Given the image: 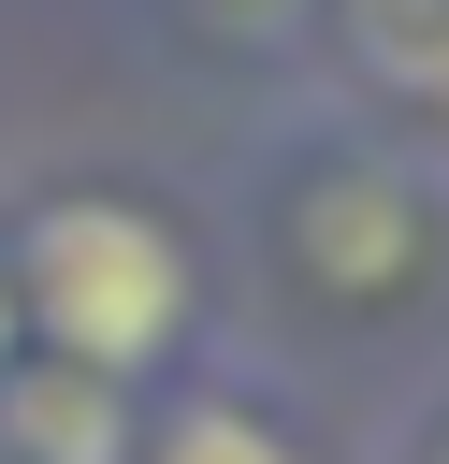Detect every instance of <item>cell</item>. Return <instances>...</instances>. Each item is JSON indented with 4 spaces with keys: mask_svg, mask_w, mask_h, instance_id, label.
I'll return each instance as SVG.
<instances>
[{
    "mask_svg": "<svg viewBox=\"0 0 449 464\" xmlns=\"http://www.w3.org/2000/svg\"><path fill=\"white\" fill-rule=\"evenodd\" d=\"M14 319H29L58 362H87V377H145V362L188 334V246H174L145 203L72 188V203H43V218L14 232Z\"/></svg>",
    "mask_w": 449,
    "mask_h": 464,
    "instance_id": "6da1fadb",
    "label": "cell"
},
{
    "mask_svg": "<svg viewBox=\"0 0 449 464\" xmlns=\"http://www.w3.org/2000/svg\"><path fill=\"white\" fill-rule=\"evenodd\" d=\"M435 464H449V450H435Z\"/></svg>",
    "mask_w": 449,
    "mask_h": 464,
    "instance_id": "8992f818",
    "label": "cell"
},
{
    "mask_svg": "<svg viewBox=\"0 0 449 464\" xmlns=\"http://www.w3.org/2000/svg\"><path fill=\"white\" fill-rule=\"evenodd\" d=\"M14 334H29V319H14V246H0V362H14Z\"/></svg>",
    "mask_w": 449,
    "mask_h": 464,
    "instance_id": "277c9868",
    "label": "cell"
},
{
    "mask_svg": "<svg viewBox=\"0 0 449 464\" xmlns=\"http://www.w3.org/2000/svg\"><path fill=\"white\" fill-rule=\"evenodd\" d=\"M130 377H87V362H0V464H130Z\"/></svg>",
    "mask_w": 449,
    "mask_h": 464,
    "instance_id": "7a4b0ae2",
    "label": "cell"
},
{
    "mask_svg": "<svg viewBox=\"0 0 449 464\" xmlns=\"http://www.w3.org/2000/svg\"><path fill=\"white\" fill-rule=\"evenodd\" d=\"M130 464H304V450H290L261 406H232V392H188V406H174V420H159Z\"/></svg>",
    "mask_w": 449,
    "mask_h": 464,
    "instance_id": "3957f363",
    "label": "cell"
},
{
    "mask_svg": "<svg viewBox=\"0 0 449 464\" xmlns=\"http://www.w3.org/2000/svg\"><path fill=\"white\" fill-rule=\"evenodd\" d=\"M435 102H449V44H435Z\"/></svg>",
    "mask_w": 449,
    "mask_h": 464,
    "instance_id": "5b68a950",
    "label": "cell"
}]
</instances>
